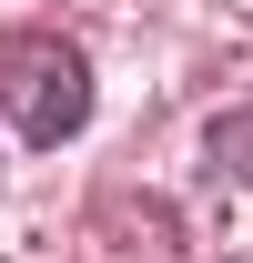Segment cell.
<instances>
[{
  "instance_id": "1",
  "label": "cell",
  "mask_w": 253,
  "mask_h": 263,
  "mask_svg": "<svg viewBox=\"0 0 253 263\" xmlns=\"http://www.w3.org/2000/svg\"><path fill=\"white\" fill-rule=\"evenodd\" d=\"M0 111L21 142H71L92 122V61L51 31H10L0 41Z\"/></svg>"
},
{
  "instance_id": "2",
  "label": "cell",
  "mask_w": 253,
  "mask_h": 263,
  "mask_svg": "<svg viewBox=\"0 0 253 263\" xmlns=\"http://www.w3.org/2000/svg\"><path fill=\"white\" fill-rule=\"evenodd\" d=\"M213 162H243V172H253V122H223V132H213Z\"/></svg>"
}]
</instances>
